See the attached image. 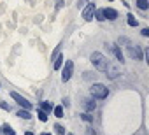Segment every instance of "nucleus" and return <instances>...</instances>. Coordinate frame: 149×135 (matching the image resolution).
Segmentation results:
<instances>
[{"label": "nucleus", "instance_id": "2", "mask_svg": "<svg viewBox=\"0 0 149 135\" xmlns=\"http://www.w3.org/2000/svg\"><path fill=\"white\" fill-rule=\"evenodd\" d=\"M90 93H91V97H93V98H98V100H102V98H107V95H109V90H107V86H104V84L97 83V84H93V86L90 88Z\"/></svg>", "mask_w": 149, "mask_h": 135}, {"label": "nucleus", "instance_id": "27", "mask_svg": "<svg viewBox=\"0 0 149 135\" xmlns=\"http://www.w3.org/2000/svg\"><path fill=\"white\" fill-rule=\"evenodd\" d=\"M42 135H51V133H46V132H44V133H42Z\"/></svg>", "mask_w": 149, "mask_h": 135}, {"label": "nucleus", "instance_id": "28", "mask_svg": "<svg viewBox=\"0 0 149 135\" xmlns=\"http://www.w3.org/2000/svg\"><path fill=\"white\" fill-rule=\"evenodd\" d=\"M68 135H72V133H68Z\"/></svg>", "mask_w": 149, "mask_h": 135}, {"label": "nucleus", "instance_id": "3", "mask_svg": "<svg viewBox=\"0 0 149 135\" xmlns=\"http://www.w3.org/2000/svg\"><path fill=\"white\" fill-rule=\"evenodd\" d=\"M72 72H74V61L72 60H67L65 61V67H63V72H61V81H68L72 77Z\"/></svg>", "mask_w": 149, "mask_h": 135}, {"label": "nucleus", "instance_id": "23", "mask_svg": "<svg viewBox=\"0 0 149 135\" xmlns=\"http://www.w3.org/2000/svg\"><path fill=\"white\" fill-rule=\"evenodd\" d=\"M142 35L147 37V35H149V28H142Z\"/></svg>", "mask_w": 149, "mask_h": 135}, {"label": "nucleus", "instance_id": "17", "mask_svg": "<svg viewBox=\"0 0 149 135\" xmlns=\"http://www.w3.org/2000/svg\"><path fill=\"white\" fill-rule=\"evenodd\" d=\"M128 25H130V26H137V25H139V21L133 18V14H128Z\"/></svg>", "mask_w": 149, "mask_h": 135}, {"label": "nucleus", "instance_id": "12", "mask_svg": "<svg viewBox=\"0 0 149 135\" xmlns=\"http://www.w3.org/2000/svg\"><path fill=\"white\" fill-rule=\"evenodd\" d=\"M63 56H56L54 58V70H58V69H61V65H63Z\"/></svg>", "mask_w": 149, "mask_h": 135}, {"label": "nucleus", "instance_id": "15", "mask_svg": "<svg viewBox=\"0 0 149 135\" xmlns=\"http://www.w3.org/2000/svg\"><path fill=\"white\" fill-rule=\"evenodd\" d=\"M18 116H19V118H23V119H30V118H32V116H30V112H28L26 109H25V111L21 109V111L18 112Z\"/></svg>", "mask_w": 149, "mask_h": 135}, {"label": "nucleus", "instance_id": "29", "mask_svg": "<svg viewBox=\"0 0 149 135\" xmlns=\"http://www.w3.org/2000/svg\"><path fill=\"white\" fill-rule=\"evenodd\" d=\"M111 2H112V0H111Z\"/></svg>", "mask_w": 149, "mask_h": 135}, {"label": "nucleus", "instance_id": "20", "mask_svg": "<svg viewBox=\"0 0 149 135\" xmlns=\"http://www.w3.org/2000/svg\"><path fill=\"white\" fill-rule=\"evenodd\" d=\"M54 130H56L58 135H65V126H61V125H54Z\"/></svg>", "mask_w": 149, "mask_h": 135}, {"label": "nucleus", "instance_id": "7", "mask_svg": "<svg viewBox=\"0 0 149 135\" xmlns=\"http://www.w3.org/2000/svg\"><path fill=\"white\" fill-rule=\"evenodd\" d=\"M104 16H105V19L114 21V19L118 18V11H116V9H111V7H105V9H104Z\"/></svg>", "mask_w": 149, "mask_h": 135}, {"label": "nucleus", "instance_id": "19", "mask_svg": "<svg viewBox=\"0 0 149 135\" xmlns=\"http://www.w3.org/2000/svg\"><path fill=\"white\" fill-rule=\"evenodd\" d=\"M37 116H39L40 121H47V112H44V111H37Z\"/></svg>", "mask_w": 149, "mask_h": 135}, {"label": "nucleus", "instance_id": "8", "mask_svg": "<svg viewBox=\"0 0 149 135\" xmlns=\"http://www.w3.org/2000/svg\"><path fill=\"white\" fill-rule=\"evenodd\" d=\"M105 72H107L109 79H116V77L119 76V70L116 69V67H112L111 63H107V69H105Z\"/></svg>", "mask_w": 149, "mask_h": 135}, {"label": "nucleus", "instance_id": "24", "mask_svg": "<svg viewBox=\"0 0 149 135\" xmlns=\"http://www.w3.org/2000/svg\"><path fill=\"white\" fill-rule=\"evenodd\" d=\"M86 2H88V0H79V4H77V6H79V7H83V6H84Z\"/></svg>", "mask_w": 149, "mask_h": 135}, {"label": "nucleus", "instance_id": "6", "mask_svg": "<svg viewBox=\"0 0 149 135\" xmlns=\"http://www.w3.org/2000/svg\"><path fill=\"white\" fill-rule=\"evenodd\" d=\"M128 54L132 56V58H135V60H142V51H140V47H133V46H128Z\"/></svg>", "mask_w": 149, "mask_h": 135}, {"label": "nucleus", "instance_id": "9", "mask_svg": "<svg viewBox=\"0 0 149 135\" xmlns=\"http://www.w3.org/2000/svg\"><path fill=\"white\" fill-rule=\"evenodd\" d=\"M109 47H111V51L116 54V58H118L119 61H125V60H123V53H121V49H119L116 44H109Z\"/></svg>", "mask_w": 149, "mask_h": 135}, {"label": "nucleus", "instance_id": "10", "mask_svg": "<svg viewBox=\"0 0 149 135\" xmlns=\"http://www.w3.org/2000/svg\"><path fill=\"white\" fill-rule=\"evenodd\" d=\"M83 105H84V109H86L88 112H93V111H95V107H97L93 100H84V104H83Z\"/></svg>", "mask_w": 149, "mask_h": 135}, {"label": "nucleus", "instance_id": "13", "mask_svg": "<svg viewBox=\"0 0 149 135\" xmlns=\"http://www.w3.org/2000/svg\"><path fill=\"white\" fill-rule=\"evenodd\" d=\"M40 109H42L44 112H51V111H53V105H51L49 102H40Z\"/></svg>", "mask_w": 149, "mask_h": 135}, {"label": "nucleus", "instance_id": "5", "mask_svg": "<svg viewBox=\"0 0 149 135\" xmlns=\"http://www.w3.org/2000/svg\"><path fill=\"white\" fill-rule=\"evenodd\" d=\"M11 97H13V98H14V100H16V102H18V104H19V105L23 107V109H26V111H30V109H32V104H30V102H28V100H26L25 97L18 95L16 91H13V93H11Z\"/></svg>", "mask_w": 149, "mask_h": 135}, {"label": "nucleus", "instance_id": "25", "mask_svg": "<svg viewBox=\"0 0 149 135\" xmlns=\"http://www.w3.org/2000/svg\"><path fill=\"white\" fill-rule=\"evenodd\" d=\"M7 135H14V132H13V128L9 130V133H7Z\"/></svg>", "mask_w": 149, "mask_h": 135}, {"label": "nucleus", "instance_id": "18", "mask_svg": "<svg viewBox=\"0 0 149 135\" xmlns=\"http://www.w3.org/2000/svg\"><path fill=\"white\" fill-rule=\"evenodd\" d=\"M9 130H11V126H9V125H2V126H0V135H7V133H9Z\"/></svg>", "mask_w": 149, "mask_h": 135}, {"label": "nucleus", "instance_id": "21", "mask_svg": "<svg viewBox=\"0 0 149 135\" xmlns=\"http://www.w3.org/2000/svg\"><path fill=\"white\" fill-rule=\"evenodd\" d=\"M81 116H83V119H84V121H88V123H91V121H93V116H91L90 112H83Z\"/></svg>", "mask_w": 149, "mask_h": 135}, {"label": "nucleus", "instance_id": "11", "mask_svg": "<svg viewBox=\"0 0 149 135\" xmlns=\"http://www.w3.org/2000/svg\"><path fill=\"white\" fill-rule=\"evenodd\" d=\"M137 7H139L140 11H146V9L149 7V2H147V0H137Z\"/></svg>", "mask_w": 149, "mask_h": 135}, {"label": "nucleus", "instance_id": "22", "mask_svg": "<svg viewBox=\"0 0 149 135\" xmlns=\"http://www.w3.org/2000/svg\"><path fill=\"white\" fill-rule=\"evenodd\" d=\"M0 107H2V109H6V111H11V107H9L6 102H0Z\"/></svg>", "mask_w": 149, "mask_h": 135}, {"label": "nucleus", "instance_id": "26", "mask_svg": "<svg viewBox=\"0 0 149 135\" xmlns=\"http://www.w3.org/2000/svg\"><path fill=\"white\" fill-rule=\"evenodd\" d=\"M25 135H33V133H32V132H26V133H25Z\"/></svg>", "mask_w": 149, "mask_h": 135}, {"label": "nucleus", "instance_id": "1", "mask_svg": "<svg viewBox=\"0 0 149 135\" xmlns=\"http://www.w3.org/2000/svg\"><path fill=\"white\" fill-rule=\"evenodd\" d=\"M91 63H93V67H95V69L97 70H100V72H105V69H107V58L102 54V53H93L91 54Z\"/></svg>", "mask_w": 149, "mask_h": 135}, {"label": "nucleus", "instance_id": "16", "mask_svg": "<svg viewBox=\"0 0 149 135\" xmlns=\"http://www.w3.org/2000/svg\"><path fill=\"white\" fill-rule=\"evenodd\" d=\"M95 18L98 21H105V16H104V9L102 11H95Z\"/></svg>", "mask_w": 149, "mask_h": 135}, {"label": "nucleus", "instance_id": "4", "mask_svg": "<svg viewBox=\"0 0 149 135\" xmlns=\"http://www.w3.org/2000/svg\"><path fill=\"white\" fill-rule=\"evenodd\" d=\"M95 11H97V7H95V4L93 2H90L84 9H83V18L86 19V21H91L93 19V14H95Z\"/></svg>", "mask_w": 149, "mask_h": 135}, {"label": "nucleus", "instance_id": "14", "mask_svg": "<svg viewBox=\"0 0 149 135\" xmlns=\"http://www.w3.org/2000/svg\"><path fill=\"white\" fill-rule=\"evenodd\" d=\"M53 112H54V116L56 118H63V107H53Z\"/></svg>", "mask_w": 149, "mask_h": 135}]
</instances>
